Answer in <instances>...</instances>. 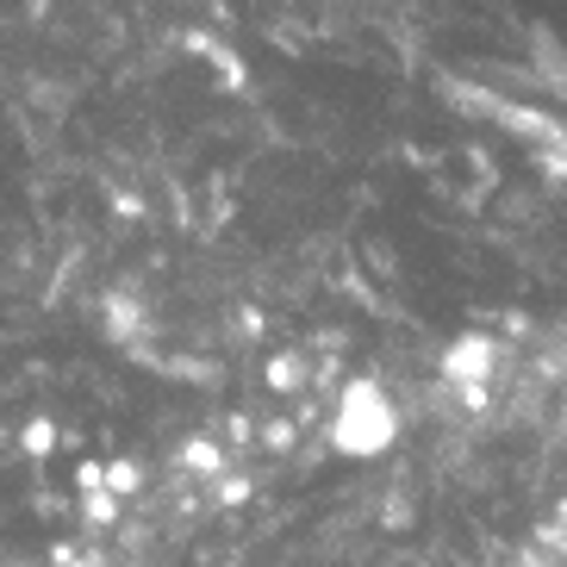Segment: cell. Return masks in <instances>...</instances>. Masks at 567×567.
Instances as JSON below:
<instances>
[{
  "label": "cell",
  "instance_id": "cell-1",
  "mask_svg": "<svg viewBox=\"0 0 567 567\" xmlns=\"http://www.w3.org/2000/svg\"><path fill=\"white\" fill-rule=\"evenodd\" d=\"M331 443L343 455H374L393 443V405L381 386H350L331 412Z\"/></svg>",
  "mask_w": 567,
  "mask_h": 567
}]
</instances>
